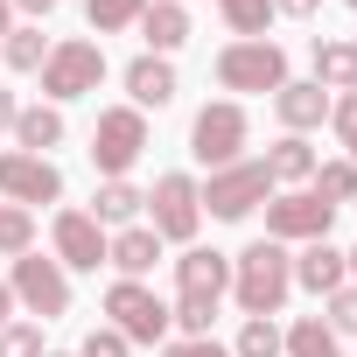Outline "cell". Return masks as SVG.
<instances>
[{
  "label": "cell",
  "instance_id": "obj_23",
  "mask_svg": "<svg viewBox=\"0 0 357 357\" xmlns=\"http://www.w3.org/2000/svg\"><path fill=\"white\" fill-rule=\"evenodd\" d=\"M50 50H56V43H50L36 22H15L8 36H0V63H8V70H22V77H36V70L50 63Z\"/></svg>",
  "mask_w": 357,
  "mask_h": 357
},
{
  "label": "cell",
  "instance_id": "obj_1",
  "mask_svg": "<svg viewBox=\"0 0 357 357\" xmlns=\"http://www.w3.org/2000/svg\"><path fill=\"white\" fill-rule=\"evenodd\" d=\"M225 294H231V252H218V245H183V259H175V301H168L175 329H183V336H211Z\"/></svg>",
  "mask_w": 357,
  "mask_h": 357
},
{
  "label": "cell",
  "instance_id": "obj_17",
  "mask_svg": "<svg viewBox=\"0 0 357 357\" xmlns=\"http://www.w3.org/2000/svg\"><path fill=\"white\" fill-rule=\"evenodd\" d=\"M133 29H140L147 56H175V50L190 43V8H183V0H147Z\"/></svg>",
  "mask_w": 357,
  "mask_h": 357
},
{
  "label": "cell",
  "instance_id": "obj_30",
  "mask_svg": "<svg viewBox=\"0 0 357 357\" xmlns=\"http://www.w3.org/2000/svg\"><path fill=\"white\" fill-rule=\"evenodd\" d=\"M329 126H336L343 161H357V91H336V98H329Z\"/></svg>",
  "mask_w": 357,
  "mask_h": 357
},
{
  "label": "cell",
  "instance_id": "obj_10",
  "mask_svg": "<svg viewBox=\"0 0 357 357\" xmlns=\"http://www.w3.org/2000/svg\"><path fill=\"white\" fill-rule=\"evenodd\" d=\"M218 84L225 91H280L287 84V50L273 43V36H259V43H225L218 50Z\"/></svg>",
  "mask_w": 357,
  "mask_h": 357
},
{
  "label": "cell",
  "instance_id": "obj_24",
  "mask_svg": "<svg viewBox=\"0 0 357 357\" xmlns=\"http://www.w3.org/2000/svg\"><path fill=\"white\" fill-rule=\"evenodd\" d=\"M280 357H343V336L322 315H294V329H280Z\"/></svg>",
  "mask_w": 357,
  "mask_h": 357
},
{
  "label": "cell",
  "instance_id": "obj_18",
  "mask_svg": "<svg viewBox=\"0 0 357 357\" xmlns=\"http://www.w3.org/2000/svg\"><path fill=\"white\" fill-rule=\"evenodd\" d=\"M161 238L147 231V225H126V231H112V245H105V266L119 273V280H147L154 266H161Z\"/></svg>",
  "mask_w": 357,
  "mask_h": 357
},
{
  "label": "cell",
  "instance_id": "obj_28",
  "mask_svg": "<svg viewBox=\"0 0 357 357\" xmlns=\"http://www.w3.org/2000/svg\"><path fill=\"white\" fill-rule=\"evenodd\" d=\"M231 357H280V322H273V315H245Z\"/></svg>",
  "mask_w": 357,
  "mask_h": 357
},
{
  "label": "cell",
  "instance_id": "obj_8",
  "mask_svg": "<svg viewBox=\"0 0 357 357\" xmlns=\"http://www.w3.org/2000/svg\"><path fill=\"white\" fill-rule=\"evenodd\" d=\"M105 322L126 336V343H168V329H175V315H168V301L147 287V280H112L105 287Z\"/></svg>",
  "mask_w": 357,
  "mask_h": 357
},
{
  "label": "cell",
  "instance_id": "obj_14",
  "mask_svg": "<svg viewBox=\"0 0 357 357\" xmlns=\"http://www.w3.org/2000/svg\"><path fill=\"white\" fill-rule=\"evenodd\" d=\"M119 84H126V105L133 112H161V105H175V91H183V84H175V63L168 56H147V50L119 70Z\"/></svg>",
  "mask_w": 357,
  "mask_h": 357
},
{
  "label": "cell",
  "instance_id": "obj_15",
  "mask_svg": "<svg viewBox=\"0 0 357 357\" xmlns=\"http://www.w3.org/2000/svg\"><path fill=\"white\" fill-rule=\"evenodd\" d=\"M273 119H280V133H315L322 119H329V91L315 84V77H287L280 91H273Z\"/></svg>",
  "mask_w": 357,
  "mask_h": 357
},
{
  "label": "cell",
  "instance_id": "obj_29",
  "mask_svg": "<svg viewBox=\"0 0 357 357\" xmlns=\"http://www.w3.org/2000/svg\"><path fill=\"white\" fill-rule=\"evenodd\" d=\"M140 8H147V0H84V22H91L98 36H119V29L140 22Z\"/></svg>",
  "mask_w": 357,
  "mask_h": 357
},
{
  "label": "cell",
  "instance_id": "obj_21",
  "mask_svg": "<svg viewBox=\"0 0 357 357\" xmlns=\"http://www.w3.org/2000/svg\"><path fill=\"white\" fill-rule=\"evenodd\" d=\"M315 84L336 98V91H357V43H343V36H315Z\"/></svg>",
  "mask_w": 357,
  "mask_h": 357
},
{
  "label": "cell",
  "instance_id": "obj_22",
  "mask_svg": "<svg viewBox=\"0 0 357 357\" xmlns=\"http://www.w3.org/2000/svg\"><path fill=\"white\" fill-rule=\"evenodd\" d=\"M63 105H22V119H15V147L22 154H50V147H63Z\"/></svg>",
  "mask_w": 357,
  "mask_h": 357
},
{
  "label": "cell",
  "instance_id": "obj_7",
  "mask_svg": "<svg viewBox=\"0 0 357 357\" xmlns=\"http://www.w3.org/2000/svg\"><path fill=\"white\" fill-rule=\"evenodd\" d=\"M36 77H43V105H70V98H91V91L105 84V50H98V43H84V36H63Z\"/></svg>",
  "mask_w": 357,
  "mask_h": 357
},
{
  "label": "cell",
  "instance_id": "obj_3",
  "mask_svg": "<svg viewBox=\"0 0 357 357\" xmlns=\"http://www.w3.org/2000/svg\"><path fill=\"white\" fill-rule=\"evenodd\" d=\"M140 225H147L161 245H197V231H204V197H197V175H183V168L154 175Z\"/></svg>",
  "mask_w": 357,
  "mask_h": 357
},
{
  "label": "cell",
  "instance_id": "obj_41",
  "mask_svg": "<svg viewBox=\"0 0 357 357\" xmlns=\"http://www.w3.org/2000/svg\"><path fill=\"white\" fill-rule=\"evenodd\" d=\"M43 357H77V350H43Z\"/></svg>",
  "mask_w": 357,
  "mask_h": 357
},
{
  "label": "cell",
  "instance_id": "obj_33",
  "mask_svg": "<svg viewBox=\"0 0 357 357\" xmlns=\"http://www.w3.org/2000/svg\"><path fill=\"white\" fill-rule=\"evenodd\" d=\"M77 357H133V343H126V336H119L112 322H98V329H91L84 343H77Z\"/></svg>",
  "mask_w": 357,
  "mask_h": 357
},
{
  "label": "cell",
  "instance_id": "obj_5",
  "mask_svg": "<svg viewBox=\"0 0 357 357\" xmlns=\"http://www.w3.org/2000/svg\"><path fill=\"white\" fill-rule=\"evenodd\" d=\"M245 140H252V119L238 98H211L197 119H190V161L197 168H231L245 161Z\"/></svg>",
  "mask_w": 357,
  "mask_h": 357
},
{
  "label": "cell",
  "instance_id": "obj_12",
  "mask_svg": "<svg viewBox=\"0 0 357 357\" xmlns=\"http://www.w3.org/2000/svg\"><path fill=\"white\" fill-rule=\"evenodd\" d=\"M105 245H112V231H105L91 211L63 204V211L50 218V259H56L63 273H98V266H105Z\"/></svg>",
  "mask_w": 357,
  "mask_h": 357
},
{
  "label": "cell",
  "instance_id": "obj_38",
  "mask_svg": "<svg viewBox=\"0 0 357 357\" xmlns=\"http://www.w3.org/2000/svg\"><path fill=\"white\" fill-rule=\"evenodd\" d=\"M8 322H15V287L0 280V329H8Z\"/></svg>",
  "mask_w": 357,
  "mask_h": 357
},
{
  "label": "cell",
  "instance_id": "obj_43",
  "mask_svg": "<svg viewBox=\"0 0 357 357\" xmlns=\"http://www.w3.org/2000/svg\"><path fill=\"white\" fill-rule=\"evenodd\" d=\"M183 8H190V0H183Z\"/></svg>",
  "mask_w": 357,
  "mask_h": 357
},
{
  "label": "cell",
  "instance_id": "obj_34",
  "mask_svg": "<svg viewBox=\"0 0 357 357\" xmlns=\"http://www.w3.org/2000/svg\"><path fill=\"white\" fill-rule=\"evenodd\" d=\"M161 357H231V343H218V336H168Z\"/></svg>",
  "mask_w": 357,
  "mask_h": 357
},
{
  "label": "cell",
  "instance_id": "obj_11",
  "mask_svg": "<svg viewBox=\"0 0 357 357\" xmlns=\"http://www.w3.org/2000/svg\"><path fill=\"white\" fill-rule=\"evenodd\" d=\"M259 211H266V238L273 245H315L336 225V204H322L315 190H273Z\"/></svg>",
  "mask_w": 357,
  "mask_h": 357
},
{
  "label": "cell",
  "instance_id": "obj_25",
  "mask_svg": "<svg viewBox=\"0 0 357 357\" xmlns=\"http://www.w3.org/2000/svg\"><path fill=\"white\" fill-rule=\"evenodd\" d=\"M218 15H225V29L238 43H259L273 29V0H218Z\"/></svg>",
  "mask_w": 357,
  "mask_h": 357
},
{
  "label": "cell",
  "instance_id": "obj_2",
  "mask_svg": "<svg viewBox=\"0 0 357 357\" xmlns=\"http://www.w3.org/2000/svg\"><path fill=\"white\" fill-rule=\"evenodd\" d=\"M294 294V252L273 238H252L245 252H231V301L245 315H280Z\"/></svg>",
  "mask_w": 357,
  "mask_h": 357
},
{
  "label": "cell",
  "instance_id": "obj_19",
  "mask_svg": "<svg viewBox=\"0 0 357 357\" xmlns=\"http://www.w3.org/2000/svg\"><path fill=\"white\" fill-rule=\"evenodd\" d=\"M259 161H266V175H273V190H308V183H315V161H322V154H315L301 133H280V140H273Z\"/></svg>",
  "mask_w": 357,
  "mask_h": 357
},
{
  "label": "cell",
  "instance_id": "obj_32",
  "mask_svg": "<svg viewBox=\"0 0 357 357\" xmlns=\"http://www.w3.org/2000/svg\"><path fill=\"white\" fill-rule=\"evenodd\" d=\"M322 322H329L336 336H357V287H336V294L322 301Z\"/></svg>",
  "mask_w": 357,
  "mask_h": 357
},
{
  "label": "cell",
  "instance_id": "obj_39",
  "mask_svg": "<svg viewBox=\"0 0 357 357\" xmlns=\"http://www.w3.org/2000/svg\"><path fill=\"white\" fill-rule=\"evenodd\" d=\"M15 29V0H0V36H8Z\"/></svg>",
  "mask_w": 357,
  "mask_h": 357
},
{
  "label": "cell",
  "instance_id": "obj_40",
  "mask_svg": "<svg viewBox=\"0 0 357 357\" xmlns=\"http://www.w3.org/2000/svg\"><path fill=\"white\" fill-rule=\"evenodd\" d=\"M343 259H350V287H357V245H350V252H343Z\"/></svg>",
  "mask_w": 357,
  "mask_h": 357
},
{
  "label": "cell",
  "instance_id": "obj_16",
  "mask_svg": "<svg viewBox=\"0 0 357 357\" xmlns=\"http://www.w3.org/2000/svg\"><path fill=\"white\" fill-rule=\"evenodd\" d=\"M294 287H308L315 301H329L336 287H350V259H343V245H329V238L301 245V252H294Z\"/></svg>",
  "mask_w": 357,
  "mask_h": 357
},
{
  "label": "cell",
  "instance_id": "obj_4",
  "mask_svg": "<svg viewBox=\"0 0 357 357\" xmlns=\"http://www.w3.org/2000/svg\"><path fill=\"white\" fill-rule=\"evenodd\" d=\"M197 197H204V218L245 225V218L273 197V175H266L259 154H245V161H231V168H211V183H197Z\"/></svg>",
  "mask_w": 357,
  "mask_h": 357
},
{
  "label": "cell",
  "instance_id": "obj_31",
  "mask_svg": "<svg viewBox=\"0 0 357 357\" xmlns=\"http://www.w3.org/2000/svg\"><path fill=\"white\" fill-rule=\"evenodd\" d=\"M0 357H43V322H8L0 329Z\"/></svg>",
  "mask_w": 357,
  "mask_h": 357
},
{
  "label": "cell",
  "instance_id": "obj_6",
  "mask_svg": "<svg viewBox=\"0 0 357 357\" xmlns=\"http://www.w3.org/2000/svg\"><path fill=\"white\" fill-rule=\"evenodd\" d=\"M91 168H98V183H112V175H133V161L147 154V112L133 105H105L91 119Z\"/></svg>",
  "mask_w": 357,
  "mask_h": 357
},
{
  "label": "cell",
  "instance_id": "obj_37",
  "mask_svg": "<svg viewBox=\"0 0 357 357\" xmlns=\"http://www.w3.org/2000/svg\"><path fill=\"white\" fill-rule=\"evenodd\" d=\"M15 119H22V98H15L8 84H0V133H15Z\"/></svg>",
  "mask_w": 357,
  "mask_h": 357
},
{
  "label": "cell",
  "instance_id": "obj_27",
  "mask_svg": "<svg viewBox=\"0 0 357 357\" xmlns=\"http://www.w3.org/2000/svg\"><path fill=\"white\" fill-rule=\"evenodd\" d=\"M22 252H36V211L0 204V259H22Z\"/></svg>",
  "mask_w": 357,
  "mask_h": 357
},
{
  "label": "cell",
  "instance_id": "obj_35",
  "mask_svg": "<svg viewBox=\"0 0 357 357\" xmlns=\"http://www.w3.org/2000/svg\"><path fill=\"white\" fill-rule=\"evenodd\" d=\"M315 8L322 0H273V15H287V22H315Z\"/></svg>",
  "mask_w": 357,
  "mask_h": 357
},
{
  "label": "cell",
  "instance_id": "obj_42",
  "mask_svg": "<svg viewBox=\"0 0 357 357\" xmlns=\"http://www.w3.org/2000/svg\"><path fill=\"white\" fill-rule=\"evenodd\" d=\"M343 8H357V0H343Z\"/></svg>",
  "mask_w": 357,
  "mask_h": 357
},
{
  "label": "cell",
  "instance_id": "obj_26",
  "mask_svg": "<svg viewBox=\"0 0 357 357\" xmlns=\"http://www.w3.org/2000/svg\"><path fill=\"white\" fill-rule=\"evenodd\" d=\"M308 190H315L322 204H336V211L357 204V161H343V154H336V161H315V183H308Z\"/></svg>",
  "mask_w": 357,
  "mask_h": 357
},
{
  "label": "cell",
  "instance_id": "obj_9",
  "mask_svg": "<svg viewBox=\"0 0 357 357\" xmlns=\"http://www.w3.org/2000/svg\"><path fill=\"white\" fill-rule=\"evenodd\" d=\"M8 287H15V308H22L29 322L70 315V273H63L56 259H43V252H22V259L8 266Z\"/></svg>",
  "mask_w": 357,
  "mask_h": 357
},
{
  "label": "cell",
  "instance_id": "obj_36",
  "mask_svg": "<svg viewBox=\"0 0 357 357\" xmlns=\"http://www.w3.org/2000/svg\"><path fill=\"white\" fill-rule=\"evenodd\" d=\"M56 8H63V0H15V15H29V22H36V29H43V22H50V15H56Z\"/></svg>",
  "mask_w": 357,
  "mask_h": 357
},
{
  "label": "cell",
  "instance_id": "obj_13",
  "mask_svg": "<svg viewBox=\"0 0 357 357\" xmlns=\"http://www.w3.org/2000/svg\"><path fill=\"white\" fill-rule=\"evenodd\" d=\"M0 204H22V211H36V204H63V168H56L50 154H22V147H8V154H0Z\"/></svg>",
  "mask_w": 357,
  "mask_h": 357
},
{
  "label": "cell",
  "instance_id": "obj_20",
  "mask_svg": "<svg viewBox=\"0 0 357 357\" xmlns=\"http://www.w3.org/2000/svg\"><path fill=\"white\" fill-rule=\"evenodd\" d=\"M140 211H147V190L133 183V175H112V183H98V190H91V218H98L105 231L140 225Z\"/></svg>",
  "mask_w": 357,
  "mask_h": 357
}]
</instances>
